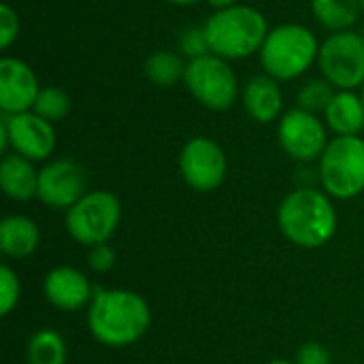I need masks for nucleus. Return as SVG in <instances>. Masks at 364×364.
<instances>
[{
  "label": "nucleus",
  "mask_w": 364,
  "mask_h": 364,
  "mask_svg": "<svg viewBox=\"0 0 364 364\" xmlns=\"http://www.w3.org/2000/svg\"><path fill=\"white\" fill-rule=\"evenodd\" d=\"M87 326L98 343L126 348L149 331L151 309L147 301L132 290H98L90 303Z\"/></svg>",
  "instance_id": "1"
},
{
  "label": "nucleus",
  "mask_w": 364,
  "mask_h": 364,
  "mask_svg": "<svg viewBox=\"0 0 364 364\" xmlns=\"http://www.w3.org/2000/svg\"><path fill=\"white\" fill-rule=\"evenodd\" d=\"M277 222L284 237L303 250H318L337 232V211L331 196L314 188L290 192L277 209Z\"/></svg>",
  "instance_id": "2"
},
{
  "label": "nucleus",
  "mask_w": 364,
  "mask_h": 364,
  "mask_svg": "<svg viewBox=\"0 0 364 364\" xmlns=\"http://www.w3.org/2000/svg\"><path fill=\"white\" fill-rule=\"evenodd\" d=\"M203 26L211 53L228 62L260 53V47L271 30L260 9L241 2L224 11H213Z\"/></svg>",
  "instance_id": "3"
},
{
  "label": "nucleus",
  "mask_w": 364,
  "mask_h": 364,
  "mask_svg": "<svg viewBox=\"0 0 364 364\" xmlns=\"http://www.w3.org/2000/svg\"><path fill=\"white\" fill-rule=\"evenodd\" d=\"M320 43L316 32L303 23L288 21L273 26L260 47L258 60L262 73L279 83L303 77L314 64H318Z\"/></svg>",
  "instance_id": "4"
},
{
  "label": "nucleus",
  "mask_w": 364,
  "mask_h": 364,
  "mask_svg": "<svg viewBox=\"0 0 364 364\" xmlns=\"http://www.w3.org/2000/svg\"><path fill=\"white\" fill-rule=\"evenodd\" d=\"M320 162V181L328 196L352 200L364 192V139L335 136Z\"/></svg>",
  "instance_id": "5"
},
{
  "label": "nucleus",
  "mask_w": 364,
  "mask_h": 364,
  "mask_svg": "<svg viewBox=\"0 0 364 364\" xmlns=\"http://www.w3.org/2000/svg\"><path fill=\"white\" fill-rule=\"evenodd\" d=\"M183 83L192 98L209 111H228L239 100V79L228 60L205 53L188 60Z\"/></svg>",
  "instance_id": "6"
},
{
  "label": "nucleus",
  "mask_w": 364,
  "mask_h": 364,
  "mask_svg": "<svg viewBox=\"0 0 364 364\" xmlns=\"http://www.w3.org/2000/svg\"><path fill=\"white\" fill-rule=\"evenodd\" d=\"M122 222V203L113 192L92 190L66 211L68 235L85 247L107 243Z\"/></svg>",
  "instance_id": "7"
},
{
  "label": "nucleus",
  "mask_w": 364,
  "mask_h": 364,
  "mask_svg": "<svg viewBox=\"0 0 364 364\" xmlns=\"http://www.w3.org/2000/svg\"><path fill=\"white\" fill-rule=\"evenodd\" d=\"M322 79L335 90H360L364 83V34L333 32L320 43L318 64Z\"/></svg>",
  "instance_id": "8"
},
{
  "label": "nucleus",
  "mask_w": 364,
  "mask_h": 364,
  "mask_svg": "<svg viewBox=\"0 0 364 364\" xmlns=\"http://www.w3.org/2000/svg\"><path fill=\"white\" fill-rule=\"evenodd\" d=\"M0 149L19 154L32 162L47 160L55 149V128L34 111L0 117Z\"/></svg>",
  "instance_id": "9"
},
{
  "label": "nucleus",
  "mask_w": 364,
  "mask_h": 364,
  "mask_svg": "<svg viewBox=\"0 0 364 364\" xmlns=\"http://www.w3.org/2000/svg\"><path fill=\"white\" fill-rule=\"evenodd\" d=\"M277 139L284 154L296 162L320 160L328 141V126L322 115L301 107L288 109L277 124Z\"/></svg>",
  "instance_id": "10"
},
{
  "label": "nucleus",
  "mask_w": 364,
  "mask_h": 364,
  "mask_svg": "<svg viewBox=\"0 0 364 364\" xmlns=\"http://www.w3.org/2000/svg\"><path fill=\"white\" fill-rule=\"evenodd\" d=\"M179 173L196 192L218 190L228 173V160L222 145L209 136L190 139L179 151Z\"/></svg>",
  "instance_id": "11"
},
{
  "label": "nucleus",
  "mask_w": 364,
  "mask_h": 364,
  "mask_svg": "<svg viewBox=\"0 0 364 364\" xmlns=\"http://www.w3.org/2000/svg\"><path fill=\"white\" fill-rule=\"evenodd\" d=\"M87 194V173L73 158H58L38 171L36 198L51 209H70Z\"/></svg>",
  "instance_id": "12"
},
{
  "label": "nucleus",
  "mask_w": 364,
  "mask_h": 364,
  "mask_svg": "<svg viewBox=\"0 0 364 364\" xmlns=\"http://www.w3.org/2000/svg\"><path fill=\"white\" fill-rule=\"evenodd\" d=\"M38 75L34 68L15 55L0 58V111L6 115L32 111L38 92Z\"/></svg>",
  "instance_id": "13"
},
{
  "label": "nucleus",
  "mask_w": 364,
  "mask_h": 364,
  "mask_svg": "<svg viewBox=\"0 0 364 364\" xmlns=\"http://www.w3.org/2000/svg\"><path fill=\"white\" fill-rule=\"evenodd\" d=\"M43 294L47 303L62 311H77L92 303L94 292L87 277L73 267H55L45 275Z\"/></svg>",
  "instance_id": "14"
},
{
  "label": "nucleus",
  "mask_w": 364,
  "mask_h": 364,
  "mask_svg": "<svg viewBox=\"0 0 364 364\" xmlns=\"http://www.w3.org/2000/svg\"><path fill=\"white\" fill-rule=\"evenodd\" d=\"M241 102L245 113L258 124L277 122L284 111V92L282 83L267 73L254 75L241 90Z\"/></svg>",
  "instance_id": "15"
},
{
  "label": "nucleus",
  "mask_w": 364,
  "mask_h": 364,
  "mask_svg": "<svg viewBox=\"0 0 364 364\" xmlns=\"http://www.w3.org/2000/svg\"><path fill=\"white\" fill-rule=\"evenodd\" d=\"M38 171L32 160L19 154H4L0 162V188L17 203H28L38 194Z\"/></svg>",
  "instance_id": "16"
},
{
  "label": "nucleus",
  "mask_w": 364,
  "mask_h": 364,
  "mask_svg": "<svg viewBox=\"0 0 364 364\" xmlns=\"http://www.w3.org/2000/svg\"><path fill=\"white\" fill-rule=\"evenodd\" d=\"M322 117L328 130L337 136H360L364 130V102L360 92L337 90Z\"/></svg>",
  "instance_id": "17"
},
{
  "label": "nucleus",
  "mask_w": 364,
  "mask_h": 364,
  "mask_svg": "<svg viewBox=\"0 0 364 364\" xmlns=\"http://www.w3.org/2000/svg\"><path fill=\"white\" fill-rule=\"evenodd\" d=\"M41 243V230L28 215H9L0 222V250L9 258H28Z\"/></svg>",
  "instance_id": "18"
},
{
  "label": "nucleus",
  "mask_w": 364,
  "mask_h": 364,
  "mask_svg": "<svg viewBox=\"0 0 364 364\" xmlns=\"http://www.w3.org/2000/svg\"><path fill=\"white\" fill-rule=\"evenodd\" d=\"M311 13L316 21L333 34L354 30L363 15V6L360 0H311Z\"/></svg>",
  "instance_id": "19"
},
{
  "label": "nucleus",
  "mask_w": 364,
  "mask_h": 364,
  "mask_svg": "<svg viewBox=\"0 0 364 364\" xmlns=\"http://www.w3.org/2000/svg\"><path fill=\"white\" fill-rule=\"evenodd\" d=\"M188 68V60L179 51L158 49L145 58L143 73L149 83L158 87H173L183 81Z\"/></svg>",
  "instance_id": "20"
},
{
  "label": "nucleus",
  "mask_w": 364,
  "mask_h": 364,
  "mask_svg": "<svg viewBox=\"0 0 364 364\" xmlns=\"http://www.w3.org/2000/svg\"><path fill=\"white\" fill-rule=\"evenodd\" d=\"M28 364H66V343L53 328L36 331L28 341Z\"/></svg>",
  "instance_id": "21"
},
{
  "label": "nucleus",
  "mask_w": 364,
  "mask_h": 364,
  "mask_svg": "<svg viewBox=\"0 0 364 364\" xmlns=\"http://www.w3.org/2000/svg\"><path fill=\"white\" fill-rule=\"evenodd\" d=\"M70 107H73V102H70V96H68L66 90H62L58 85H45L38 92V98H36L32 111L36 115H41L43 119H47L51 124H58L64 117H68Z\"/></svg>",
  "instance_id": "22"
},
{
  "label": "nucleus",
  "mask_w": 364,
  "mask_h": 364,
  "mask_svg": "<svg viewBox=\"0 0 364 364\" xmlns=\"http://www.w3.org/2000/svg\"><path fill=\"white\" fill-rule=\"evenodd\" d=\"M335 92L337 90L326 79H311V81L301 85V90L296 94V107H301L305 111H311L316 115H324V111L328 109Z\"/></svg>",
  "instance_id": "23"
},
{
  "label": "nucleus",
  "mask_w": 364,
  "mask_h": 364,
  "mask_svg": "<svg viewBox=\"0 0 364 364\" xmlns=\"http://www.w3.org/2000/svg\"><path fill=\"white\" fill-rule=\"evenodd\" d=\"M179 53L186 58V60H194V58H200L205 53H211L209 49V41H207V32H205V26H190V28H183L181 34H179Z\"/></svg>",
  "instance_id": "24"
},
{
  "label": "nucleus",
  "mask_w": 364,
  "mask_h": 364,
  "mask_svg": "<svg viewBox=\"0 0 364 364\" xmlns=\"http://www.w3.org/2000/svg\"><path fill=\"white\" fill-rule=\"evenodd\" d=\"M21 286L17 273L9 267H0V316H9L19 303Z\"/></svg>",
  "instance_id": "25"
},
{
  "label": "nucleus",
  "mask_w": 364,
  "mask_h": 364,
  "mask_svg": "<svg viewBox=\"0 0 364 364\" xmlns=\"http://www.w3.org/2000/svg\"><path fill=\"white\" fill-rule=\"evenodd\" d=\"M19 30H21V21L17 11L9 2L0 4V47L4 51L17 41Z\"/></svg>",
  "instance_id": "26"
},
{
  "label": "nucleus",
  "mask_w": 364,
  "mask_h": 364,
  "mask_svg": "<svg viewBox=\"0 0 364 364\" xmlns=\"http://www.w3.org/2000/svg\"><path fill=\"white\" fill-rule=\"evenodd\" d=\"M115 260H117V254H115V250L109 243L94 245L87 252V264L96 273H109L115 267Z\"/></svg>",
  "instance_id": "27"
},
{
  "label": "nucleus",
  "mask_w": 364,
  "mask_h": 364,
  "mask_svg": "<svg viewBox=\"0 0 364 364\" xmlns=\"http://www.w3.org/2000/svg\"><path fill=\"white\" fill-rule=\"evenodd\" d=\"M296 364H331V354L322 343L307 341L296 352Z\"/></svg>",
  "instance_id": "28"
},
{
  "label": "nucleus",
  "mask_w": 364,
  "mask_h": 364,
  "mask_svg": "<svg viewBox=\"0 0 364 364\" xmlns=\"http://www.w3.org/2000/svg\"><path fill=\"white\" fill-rule=\"evenodd\" d=\"M213 11H224V9H230L235 4H239V0H205Z\"/></svg>",
  "instance_id": "29"
},
{
  "label": "nucleus",
  "mask_w": 364,
  "mask_h": 364,
  "mask_svg": "<svg viewBox=\"0 0 364 364\" xmlns=\"http://www.w3.org/2000/svg\"><path fill=\"white\" fill-rule=\"evenodd\" d=\"M166 2L177 4V6H192V4H198V2H203V0H166Z\"/></svg>",
  "instance_id": "30"
},
{
  "label": "nucleus",
  "mask_w": 364,
  "mask_h": 364,
  "mask_svg": "<svg viewBox=\"0 0 364 364\" xmlns=\"http://www.w3.org/2000/svg\"><path fill=\"white\" fill-rule=\"evenodd\" d=\"M267 364H296V363H290V360H271V363Z\"/></svg>",
  "instance_id": "31"
},
{
  "label": "nucleus",
  "mask_w": 364,
  "mask_h": 364,
  "mask_svg": "<svg viewBox=\"0 0 364 364\" xmlns=\"http://www.w3.org/2000/svg\"><path fill=\"white\" fill-rule=\"evenodd\" d=\"M358 92H360V96H363V102H364V83H363V87H360Z\"/></svg>",
  "instance_id": "32"
},
{
  "label": "nucleus",
  "mask_w": 364,
  "mask_h": 364,
  "mask_svg": "<svg viewBox=\"0 0 364 364\" xmlns=\"http://www.w3.org/2000/svg\"><path fill=\"white\" fill-rule=\"evenodd\" d=\"M360 6H363V15H364V0H360Z\"/></svg>",
  "instance_id": "33"
}]
</instances>
